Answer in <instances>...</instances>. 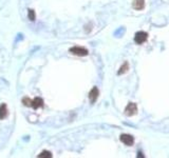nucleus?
Returning a JSON list of instances; mask_svg holds the SVG:
<instances>
[{"instance_id":"1a4fd4ad","label":"nucleus","mask_w":169,"mask_h":158,"mask_svg":"<svg viewBox=\"0 0 169 158\" xmlns=\"http://www.w3.org/2000/svg\"><path fill=\"white\" fill-rule=\"evenodd\" d=\"M22 103L26 106H32V100L30 98H28V97H24V98L22 99Z\"/></svg>"},{"instance_id":"423d86ee","label":"nucleus","mask_w":169,"mask_h":158,"mask_svg":"<svg viewBox=\"0 0 169 158\" xmlns=\"http://www.w3.org/2000/svg\"><path fill=\"white\" fill-rule=\"evenodd\" d=\"M132 6L134 10L141 11L145 8V0H134L132 2Z\"/></svg>"},{"instance_id":"39448f33","label":"nucleus","mask_w":169,"mask_h":158,"mask_svg":"<svg viewBox=\"0 0 169 158\" xmlns=\"http://www.w3.org/2000/svg\"><path fill=\"white\" fill-rule=\"evenodd\" d=\"M97 97H98V89H97L96 86H94V88L90 91V93H89V99H90V101L93 103V102L96 101Z\"/></svg>"},{"instance_id":"f03ea898","label":"nucleus","mask_w":169,"mask_h":158,"mask_svg":"<svg viewBox=\"0 0 169 158\" xmlns=\"http://www.w3.org/2000/svg\"><path fill=\"white\" fill-rule=\"evenodd\" d=\"M148 38V34L146 32H143V31H141V32H137L136 34H135L134 36V41L136 42L137 44H142L144 43V42L147 40Z\"/></svg>"},{"instance_id":"9b49d317","label":"nucleus","mask_w":169,"mask_h":158,"mask_svg":"<svg viewBox=\"0 0 169 158\" xmlns=\"http://www.w3.org/2000/svg\"><path fill=\"white\" fill-rule=\"evenodd\" d=\"M38 157H52V154H51L50 152H49V151H43V152H41L40 154L38 155Z\"/></svg>"},{"instance_id":"6e6552de","label":"nucleus","mask_w":169,"mask_h":158,"mask_svg":"<svg viewBox=\"0 0 169 158\" xmlns=\"http://www.w3.org/2000/svg\"><path fill=\"white\" fill-rule=\"evenodd\" d=\"M9 112H8V108H6V104L2 103L0 106V119H4L6 118Z\"/></svg>"},{"instance_id":"f257e3e1","label":"nucleus","mask_w":169,"mask_h":158,"mask_svg":"<svg viewBox=\"0 0 169 158\" xmlns=\"http://www.w3.org/2000/svg\"><path fill=\"white\" fill-rule=\"evenodd\" d=\"M69 52L72 53L73 55H76V56H87L89 54L88 50L81 46H73L69 50Z\"/></svg>"},{"instance_id":"7ed1b4c3","label":"nucleus","mask_w":169,"mask_h":158,"mask_svg":"<svg viewBox=\"0 0 169 158\" xmlns=\"http://www.w3.org/2000/svg\"><path fill=\"white\" fill-rule=\"evenodd\" d=\"M137 112V106L135 103H133V102H129L128 106H126L125 109V114L127 116H133V115H135Z\"/></svg>"},{"instance_id":"0eeeda50","label":"nucleus","mask_w":169,"mask_h":158,"mask_svg":"<svg viewBox=\"0 0 169 158\" xmlns=\"http://www.w3.org/2000/svg\"><path fill=\"white\" fill-rule=\"evenodd\" d=\"M43 106V100L41 98H39V97H36L35 99L32 100V108L35 109V110H37V109L39 108H42Z\"/></svg>"},{"instance_id":"f8f14e48","label":"nucleus","mask_w":169,"mask_h":158,"mask_svg":"<svg viewBox=\"0 0 169 158\" xmlns=\"http://www.w3.org/2000/svg\"><path fill=\"white\" fill-rule=\"evenodd\" d=\"M29 18H30L31 21L35 20V12L33 10H29Z\"/></svg>"},{"instance_id":"9d476101","label":"nucleus","mask_w":169,"mask_h":158,"mask_svg":"<svg viewBox=\"0 0 169 158\" xmlns=\"http://www.w3.org/2000/svg\"><path fill=\"white\" fill-rule=\"evenodd\" d=\"M128 69H129L128 63H127V62H125V64H124V66L121 68V70L119 71V74L121 75V74H123V73H126L127 71H128Z\"/></svg>"},{"instance_id":"20e7f679","label":"nucleus","mask_w":169,"mask_h":158,"mask_svg":"<svg viewBox=\"0 0 169 158\" xmlns=\"http://www.w3.org/2000/svg\"><path fill=\"white\" fill-rule=\"evenodd\" d=\"M121 141L123 142V143H125L126 146H132L133 142H134V138H133L131 135L129 134H123L121 135Z\"/></svg>"}]
</instances>
